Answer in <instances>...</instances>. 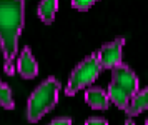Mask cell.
<instances>
[{
    "label": "cell",
    "mask_w": 148,
    "mask_h": 125,
    "mask_svg": "<svg viewBox=\"0 0 148 125\" xmlns=\"http://www.w3.org/2000/svg\"><path fill=\"white\" fill-rule=\"evenodd\" d=\"M25 27V0H0V50L3 55V70L15 73V57Z\"/></svg>",
    "instance_id": "1"
},
{
    "label": "cell",
    "mask_w": 148,
    "mask_h": 125,
    "mask_svg": "<svg viewBox=\"0 0 148 125\" xmlns=\"http://www.w3.org/2000/svg\"><path fill=\"white\" fill-rule=\"evenodd\" d=\"M60 88V80H57L55 77H48L32 92L27 104V120L30 124H37L43 115H47L57 105Z\"/></svg>",
    "instance_id": "2"
},
{
    "label": "cell",
    "mask_w": 148,
    "mask_h": 125,
    "mask_svg": "<svg viewBox=\"0 0 148 125\" xmlns=\"http://www.w3.org/2000/svg\"><path fill=\"white\" fill-rule=\"evenodd\" d=\"M101 64L98 59V53H90L88 57L82 60L78 65L75 67L70 77H68L67 87H65V93L67 97H73L77 92H80L82 88H87L98 79L101 73Z\"/></svg>",
    "instance_id": "3"
},
{
    "label": "cell",
    "mask_w": 148,
    "mask_h": 125,
    "mask_svg": "<svg viewBox=\"0 0 148 125\" xmlns=\"http://www.w3.org/2000/svg\"><path fill=\"white\" fill-rule=\"evenodd\" d=\"M112 82H113L115 85H118L120 88H123L130 97H133L135 93L140 90L138 88L140 82H138L136 73L127 64H123V62H120L118 65H115L112 68Z\"/></svg>",
    "instance_id": "4"
},
{
    "label": "cell",
    "mask_w": 148,
    "mask_h": 125,
    "mask_svg": "<svg viewBox=\"0 0 148 125\" xmlns=\"http://www.w3.org/2000/svg\"><path fill=\"white\" fill-rule=\"evenodd\" d=\"M123 45H125V39H115L113 42H108L105 45H101L98 50V59H100L101 68H113L115 65H118L123 57Z\"/></svg>",
    "instance_id": "5"
},
{
    "label": "cell",
    "mask_w": 148,
    "mask_h": 125,
    "mask_svg": "<svg viewBox=\"0 0 148 125\" xmlns=\"http://www.w3.org/2000/svg\"><path fill=\"white\" fill-rule=\"evenodd\" d=\"M17 72L20 73V77H23V79H35L38 75V64H37L30 47H23V50L18 55Z\"/></svg>",
    "instance_id": "6"
},
{
    "label": "cell",
    "mask_w": 148,
    "mask_h": 125,
    "mask_svg": "<svg viewBox=\"0 0 148 125\" xmlns=\"http://www.w3.org/2000/svg\"><path fill=\"white\" fill-rule=\"evenodd\" d=\"M85 102L95 110H107L110 105V99L105 88L101 87H88L85 92Z\"/></svg>",
    "instance_id": "7"
},
{
    "label": "cell",
    "mask_w": 148,
    "mask_h": 125,
    "mask_svg": "<svg viewBox=\"0 0 148 125\" xmlns=\"http://www.w3.org/2000/svg\"><path fill=\"white\" fill-rule=\"evenodd\" d=\"M145 110H148V87L138 90L130 99L127 108H125V113H127L128 117H136V115H140Z\"/></svg>",
    "instance_id": "8"
},
{
    "label": "cell",
    "mask_w": 148,
    "mask_h": 125,
    "mask_svg": "<svg viewBox=\"0 0 148 125\" xmlns=\"http://www.w3.org/2000/svg\"><path fill=\"white\" fill-rule=\"evenodd\" d=\"M58 10V0H40L38 3V8H37V13H38V19L50 25L55 20V13Z\"/></svg>",
    "instance_id": "9"
},
{
    "label": "cell",
    "mask_w": 148,
    "mask_h": 125,
    "mask_svg": "<svg viewBox=\"0 0 148 125\" xmlns=\"http://www.w3.org/2000/svg\"><path fill=\"white\" fill-rule=\"evenodd\" d=\"M108 99H110V102L112 104H115V105L118 107V108H121V110H125L128 105V102H130V95H128L123 88H120L118 85H115L113 82H110V85H108Z\"/></svg>",
    "instance_id": "10"
},
{
    "label": "cell",
    "mask_w": 148,
    "mask_h": 125,
    "mask_svg": "<svg viewBox=\"0 0 148 125\" xmlns=\"http://www.w3.org/2000/svg\"><path fill=\"white\" fill-rule=\"evenodd\" d=\"M0 105L3 107V108H7V110L15 108L12 90H10V87H8L5 82H2V79H0Z\"/></svg>",
    "instance_id": "11"
},
{
    "label": "cell",
    "mask_w": 148,
    "mask_h": 125,
    "mask_svg": "<svg viewBox=\"0 0 148 125\" xmlns=\"http://www.w3.org/2000/svg\"><path fill=\"white\" fill-rule=\"evenodd\" d=\"M95 2H98V0H72V7L80 10V12H85L88 8H92Z\"/></svg>",
    "instance_id": "12"
},
{
    "label": "cell",
    "mask_w": 148,
    "mask_h": 125,
    "mask_svg": "<svg viewBox=\"0 0 148 125\" xmlns=\"http://www.w3.org/2000/svg\"><path fill=\"white\" fill-rule=\"evenodd\" d=\"M85 125H108V122L103 117H90V119H87Z\"/></svg>",
    "instance_id": "13"
},
{
    "label": "cell",
    "mask_w": 148,
    "mask_h": 125,
    "mask_svg": "<svg viewBox=\"0 0 148 125\" xmlns=\"http://www.w3.org/2000/svg\"><path fill=\"white\" fill-rule=\"evenodd\" d=\"M48 125H72V119L70 117H58V119L52 120Z\"/></svg>",
    "instance_id": "14"
},
{
    "label": "cell",
    "mask_w": 148,
    "mask_h": 125,
    "mask_svg": "<svg viewBox=\"0 0 148 125\" xmlns=\"http://www.w3.org/2000/svg\"><path fill=\"white\" fill-rule=\"evenodd\" d=\"M125 125H135V122H133V120H127V122H125Z\"/></svg>",
    "instance_id": "15"
},
{
    "label": "cell",
    "mask_w": 148,
    "mask_h": 125,
    "mask_svg": "<svg viewBox=\"0 0 148 125\" xmlns=\"http://www.w3.org/2000/svg\"><path fill=\"white\" fill-rule=\"evenodd\" d=\"M145 125H148V119H147V120H145Z\"/></svg>",
    "instance_id": "16"
}]
</instances>
